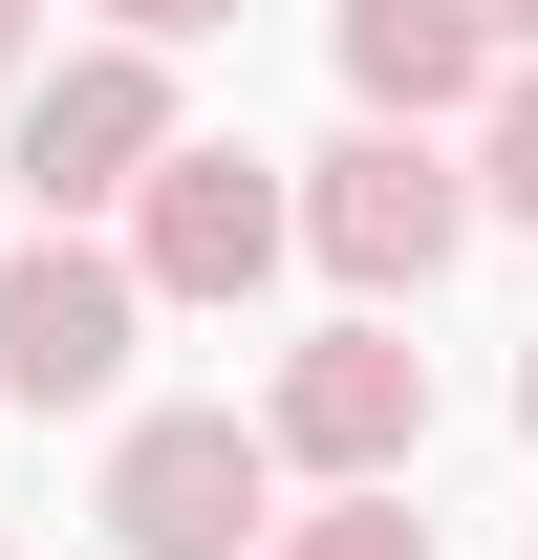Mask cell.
<instances>
[{
	"mask_svg": "<svg viewBox=\"0 0 538 560\" xmlns=\"http://www.w3.org/2000/svg\"><path fill=\"white\" fill-rule=\"evenodd\" d=\"M259 453H280V475H324V495H366V475H431V346H409L388 302L302 324V346L259 366Z\"/></svg>",
	"mask_w": 538,
	"mask_h": 560,
	"instance_id": "3",
	"label": "cell"
},
{
	"mask_svg": "<svg viewBox=\"0 0 538 560\" xmlns=\"http://www.w3.org/2000/svg\"><path fill=\"white\" fill-rule=\"evenodd\" d=\"M108 259H130V302H259L280 280V151H237V130H173L130 173V237H108Z\"/></svg>",
	"mask_w": 538,
	"mask_h": 560,
	"instance_id": "5",
	"label": "cell"
},
{
	"mask_svg": "<svg viewBox=\"0 0 538 560\" xmlns=\"http://www.w3.org/2000/svg\"><path fill=\"white\" fill-rule=\"evenodd\" d=\"M453 173H473V237H538V66H495L453 108Z\"/></svg>",
	"mask_w": 538,
	"mask_h": 560,
	"instance_id": "8",
	"label": "cell"
},
{
	"mask_svg": "<svg viewBox=\"0 0 538 560\" xmlns=\"http://www.w3.org/2000/svg\"><path fill=\"white\" fill-rule=\"evenodd\" d=\"M86 517H108V560H259L280 453H259V410H130L108 475H86Z\"/></svg>",
	"mask_w": 538,
	"mask_h": 560,
	"instance_id": "4",
	"label": "cell"
},
{
	"mask_svg": "<svg viewBox=\"0 0 538 560\" xmlns=\"http://www.w3.org/2000/svg\"><path fill=\"white\" fill-rule=\"evenodd\" d=\"M473 22H495V66H538V0H473Z\"/></svg>",
	"mask_w": 538,
	"mask_h": 560,
	"instance_id": "12",
	"label": "cell"
},
{
	"mask_svg": "<svg viewBox=\"0 0 538 560\" xmlns=\"http://www.w3.org/2000/svg\"><path fill=\"white\" fill-rule=\"evenodd\" d=\"M22 66H44V0H0V86H22Z\"/></svg>",
	"mask_w": 538,
	"mask_h": 560,
	"instance_id": "11",
	"label": "cell"
},
{
	"mask_svg": "<svg viewBox=\"0 0 538 560\" xmlns=\"http://www.w3.org/2000/svg\"><path fill=\"white\" fill-rule=\"evenodd\" d=\"M237 0H108V44H215Z\"/></svg>",
	"mask_w": 538,
	"mask_h": 560,
	"instance_id": "10",
	"label": "cell"
},
{
	"mask_svg": "<svg viewBox=\"0 0 538 560\" xmlns=\"http://www.w3.org/2000/svg\"><path fill=\"white\" fill-rule=\"evenodd\" d=\"M517 431H538V346H517Z\"/></svg>",
	"mask_w": 538,
	"mask_h": 560,
	"instance_id": "13",
	"label": "cell"
},
{
	"mask_svg": "<svg viewBox=\"0 0 538 560\" xmlns=\"http://www.w3.org/2000/svg\"><path fill=\"white\" fill-rule=\"evenodd\" d=\"M259 560H431V517H409V475H366V495H302V517H259Z\"/></svg>",
	"mask_w": 538,
	"mask_h": 560,
	"instance_id": "9",
	"label": "cell"
},
{
	"mask_svg": "<svg viewBox=\"0 0 538 560\" xmlns=\"http://www.w3.org/2000/svg\"><path fill=\"white\" fill-rule=\"evenodd\" d=\"M324 44H344V108L366 130H453L495 86V22L473 0H324Z\"/></svg>",
	"mask_w": 538,
	"mask_h": 560,
	"instance_id": "7",
	"label": "cell"
},
{
	"mask_svg": "<svg viewBox=\"0 0 538 560\" xmlns=\"http://www.w3.org/2000/svg\"><path fill=\"white\" fill-rule=\"evenodd\" d=\"M130 346H151V302L108 237H0V410H130Z\"/></svg>",
	"mask_w": 538,
	"mask_h": 560,
	"instance_id": "6",
	"label": "cell"
},
{
	"mask_svg": "<svg viewBox=\"0 0 538 560\" xmlns=\"http://www.w3.org/2000/svg\"><path fill=\"white\" fill-rule=\"evenodd\" d=\"M195 130L173 108V44H66V66L0 86V173H22V215L44 237H86V215H130V173Z\"/></svg>",
	"mask_w": 538,
	"mask_h": 560,
	"instance_id": "2",
	"label": "cell"
},
{
	"mask_svg": "<svg viewBox=\"0 0 538 560\" xmlns=\"http://www.w3.org/2000/svg\"><path fill=\"white\" fill-rule=\"evenodd\" d=\"M280 259H324L344 302H431V280L473 259V173H453V130H366L344 108V151H302L280 173Z\"/></svg>",
	"mask_w": 538,
	"mask_h": 560,
	"instance_id": "1",
	"label": "cell"
}]
</instances>
